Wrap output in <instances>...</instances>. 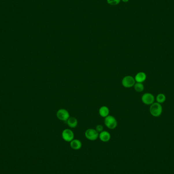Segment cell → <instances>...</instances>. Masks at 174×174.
<instances>
[{
  "mask_svg": "<svg viewBox=\"0 0 174 174\" xmlns=\"http://www.w3.org/2000/svg\"><path fill=\"white\" fill-rule=\"evenodd\" d=\"M121 1L124 3H127L129 1V0H121Z\"/></svg>",
  "mask_w": 174,
  "mask_h": 174,
  "instance_id": "cell-17",
  "label": "cell"
},
{
  "mask_svg": "<svg viewBox=\"0 0 174 174\" xmlns=\"http://www.w3.org/2000/svg\"><path fill=\"white\" fill-rule=\"evenodd\" d=\"M104 124L109 129H114L117 127V121L115 117L108 115V116L105 118Z\"/></svg>",
  "mask_w": 174,
  "mask_h": 174,
  "instance_id": "cell-2",
  "label": "cell"
},
{
  "mask_svg": "<svg viewBox=\"0 0 174 174\" xmlns=\"http://www.w3.org/2000/svg\"><path fill=\"white\" fill-rule=\"evenodd\" d=\"M62 137L65 141L67 142H70L74 139V134L71 130L66 129L62 132Z\"/></svg>",
  "mask_w": 174,
  "mask_h": 174,
  "instance_id": "cell-6",
  "label": "cell"
},
{
  "mask_svg": "<svg viewBox=\"0 0 174 174\" xmlns=\"http://www.w3.org/2000/svg\"><path fill=\"white\" fill-rule=\"evenodd\" d=\"M147 75L145 72H140L136 74L134 79L136 83H142L146 81Z\"/></svg>",
  "mask_w": 174,
  "mask_h": 174,
  "instance_id": "cell-9",
  "label": "cell"
},
{
  "mask_svg": "<svg viewBox=\"0 0 174 174\" xmlns=\"http://www.w3.org/2000/svg\"><path fill=\"white\" fill-rule=\"evenodd\" d=\"M121 0H107V2L108 4L113 6H115L119 4Z\"/></svg>",
  "mask_w": 174,
  "mask_h": 174,
  "instance_id": "cell-15",
  "label": "cell"
},
{
  "mask_svg": "<svg viewBox=\"0 0 174 174\" xmlns=\"http://www.w3.org/2000/svg\"><path fill=\"white\" fill-rule=\"evenodd\" d=\"M134 87V89L137 92H142L144 90V86L142 83H136Z\"/></svg>",
  "mask_w": 174,
  "mask_h": 174,
  "instance_id": "cell-13",
  "label": "cell"
},
{
  "mask_svg": "<svg viewBox=\"0 0 174 174\" xmlns=\"http://www.w3.org/2000/svg\"><path fill=\"white\" fill-rule=\"evenodd\" d=\"M70 146L74 150H79L82 146V144L80 140L77 139H73L70 142Z\"/></svg>",
  "mask_w": 174,
  "mask_h": 174,
  "instance_id": "cell-10",
  "label": "cell"
},
{
  "mask_svg": "<svg viewBox=\"0 0 174 174\" xmlns=\"http://www.w3.org/2000/svg\"><path fill=\"white\" fill-rule=\"evenodd\" d=\"M57 117L60 120L62 121H67L69 117V113L65 109L61 108L58 110L57 113Z\"/></svg>",
  "mask_w": 174,
  "mask_h": 174,
  "instance_id": "cell-7",
  "label": "cell"
},
{
  "mask_svg": "<svg viewBox=\"0 0 174 174\" xmlns=\"http://www.w3.org/2000/svg\"><path fill=\"white\" fill-rule=\"evenodd\" d=\"M142 101L143 103L148 105H151L155 101V97L152 94L146 93L142 95Z\"/></svg>",
  "mask_w": 174,
  "mask_h": 174,
  "instance_id": "cell-5",
  "label": "cell"
},
{
  "mask_svg": "<svg viewBox=\"0 0 174 174\" xmlns=\"http://www.w3.org/2000/svg\"><path fill=\"white\" fill-rule=\"evenodd\" d=\"M96 130L98 133L102 132L103 130V126L102 125H101V124H98L96 126Z\"/></svg>",
  "mask_w": 174,
  "mask_h": 174,
  "instance_id": "cell-16",
  "label": "cell"
},
{
  "mask_svg": "<svg viewBox=\"0 0 174 174\" xmlns=\"http://www.w3.org/2000/svg\"><path fill=\"white\" fill-rule=\"evenodd\" d=\"M150 113L153 117H158L160 116L162 113V107L161 104L158 102H154L150 105Z\"/></svg>",
  "mask_w": 174,
  "mask_h": 174,
  "instance_id": "cell-1",
  "label": "cell"
},
{
  "mask_svg": "<svg viewBox=\"0 0 174 174\" xmlns=\"http://www.w3.org/2000/svg\"><path fill=\"white\" fill-rule=\"evenodd\" d=\"M136 84L135 79L133 77L130 75L126 76L123 78L122 81V84L123 86L126 88H130L134 87Z\"/></svg>",
  "mask_w": 174,
  "mask_h": 174,
  "instance_id": "cell-3",
  "label": "cell"
},
{
  "mask_svg": "<svg viewBox=\"0 0 174 174\" xmlns=\"http://www.w3.org/2000/svg\"><path fill=\"white\" fill-rule=\"evenodd\" d=\"M109 113H110V110L107 106H102L99 108V114L101 117L105 118L107 116H108Z\"/></svg>",
  "mask_w": 174,
  "mask_h": 174,
  "instance_id": "cell-11",
  "label": "cell"
},
{
  "mask_svg": "<svg viewBox=\"0 0 174 174\" xmlns=\"http://www.w3.org/2000/svg\"><path fill=\"white\" fill-rule=\"evenodd\" d=\"M99 138L103 142H108L110 139V134L107 131L103 130L99 134Z\"/></svg>",
  "mask_w": 174,
  "mask_h": 174,
  "instance_id": "cell-8",
  "label": "cell"
},
{
  "mask_svg": "<svg viewBox=\"0 0 174 174\" xmlns=\"http://www.w3.org/2000/svg\"><path fill=\"white\" fill-rule=\"evenodd\" d=\"M85 136L89 140H96L99 137V133L95 129L90 128L85 132Z\"/></svg>",
  "mask_w": 174,
  "mask_h": 174,
  "instance_id": "cell-4",
  "label": "cell"
},
{
  "mask_svg": "<svg viewBox=\"0 0 174 174\" xmlns=\"http://www.w3.org/2000/svg\"><path fill=\"white\" fill-rule=\"evenodd\" d=\"M67 123L70 127L75 128L77 125L78 121L77 118H75V117H69V118L67 121Z\"/></svg>",
  "mask_w": 174,
  "mask_h": 174,
  "instance_id": "cell-12",
  "label": "cell"
},
{
  "mask_svg": "<svg viewBox=\"0 0 174 174\" xmlns=\"http://www.w3.org/2000/svg\"><path fill=\"white\" fill-rule=\"evenodd\" d=\"M156 99L157 102L159 103L160 104L163 103L165 102V101L166 100V95L164 94H159L156 96Z\"/></svg>",
  "mask_w": 174,
  "mask_h": 174,
  "instance_id": "cell-14",
  "label": "cell"
}]
</instances>
